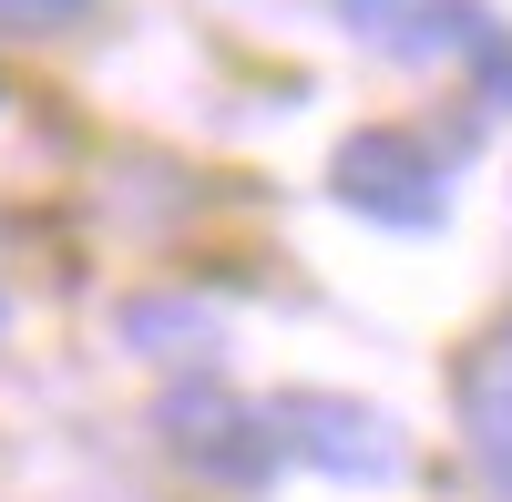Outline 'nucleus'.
I'll return each instance as SVG.
<instances>
[{
  "mask_svg": "<svg viewBox=\"0 0 512 502\" xmlns=\"http://www.w3.org/2000/svg\"><path fill=\"white\" fill-rule=\"evenodd\" d=\"M164 441H175L205 482H267V472H277V431H267V410L226 400L216 380H195V390L164 400Z\"/></svg>",
  "mask_w": 512,
  "mask_h": 502,
  "instance_id": "nucleus-2",
  "label": "nucleus"
},
{
  "mask_svg": "<svg viewBox=\"0 0 512 502\" xmlns=\"http://www.w3.org/2000/svg\"><path fill=\"white\" fill-rule=\"evenodd\" d=\"M123 339L154 349V359H205L216 349V318H205L195 298H134L123 308Z\"/></svg>",
  "mask_w": 512,
  "mask_h": 502,
  "instance_id": "nucleus-5",
  "label": "nucleus"
},
{
  "mask_svg": "<svg viewBox=\"0 0 512 502\" xmlns=\"http://www.w3.org/2000/svg\"><path fill=\"white\" fill-rule=\"evenodd\" d=\"M338 195H349L359 216H379V226H431L441 216V164L420 154L410 134L369 123V134L338 144Z\"/></svg>",
  "mask_w": 512,
  "mask_h": 502,
  "instance_id": "nucleus-3",
  "label": "nucleus"
},
{
  "mask_svg": "<svg viewBox=\"0 0 512 502\" xmlns=\"http://www.w3.org/2000/svg\"><path fill=\"white\" fill-rule=\"evenodd\" d=\"M461 431H472V462L492 492H512V328L461 359Z\"/></svg>",
  "mask_w": 512,
  "mask_h": 502,
  "instance_id": "nucleus-4",
  "label": "nucleus"
},
{
  "mask_svg": "<svg viewBox=\"0 0 512 502\" xmlns=\"http://www.w3.org/2000/svg\"><path fill=\"white\" fill-rule=\"evenodd\" d=\"M277 451H297V462H318L328 482H400V431L379 421V410L359 400H328V390H287L267 410Z\"/></svg>",
  "mask_w": 512,
  "mask_h": 502,
  "instance_id": "nucleus-1",
  "label": "nucleus"
},
{
  "mask_svg": "<svg viewBox=\"0 0 512 502\" xmlns=\"http://www.w3.org/2000/svg\"><path fill=\"white\" fill-rule=\"evenodd\" d=\"M93 21V0H0V31H72Z\"/></svg>",
  "mask_w": 512,
  "mask_h": 502,
  "instance_id": "nucleus-6",
  "label": "nucleus"
},
{
  "mask_svg": "<svg viewBox=\"0 0 512 502\" xmlns=\"http://www.w3.org/2000/svg\"><path fill=\"white\" fill-rule=\"evenodd\" d=\"M338 11H349L359 31H400V0H338Z\"/></svg>",
  "mask_w": 512,
  "mask_h": 502,
  "instance_id": "nucleus-7",
  "label": "nucleus"
}]
</instances>
